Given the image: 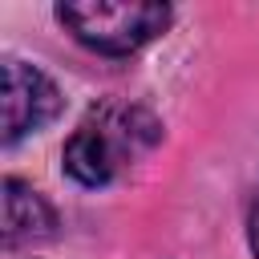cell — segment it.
<instances>
[{"mask_svg": "<svg viewBox=\"0 0 259 259\" xmlns=\"http://www.w3.org/2000/svg\"><path fill=\"white\" fill-rule=\"evenodd\" d=\"M57 227V210L20 178H4V243L20 247L32 239H49Z\"/></svg>", "mask_w": 259, "mask_h": 259, "instance_id": "obj_4", "label": "cell"}, {"mask_svg": "<svg viewBox=\"0 0 259 259\" xmlns=\"http://www.w3.org/2000/svg\"><path fill=\"white\" fill-rule=\"evenodd\" d=\"M154 138L158 125L142 109H101L73 130L61 162L77 186H105L121 170L125 154H134V146H150Z\"/></svg>", "mask_w": 259, "mask_h": 259, "instance_id": "obj_1", "label": "cell"}, {"mask_svg": "<svg viewBox=\"0 0 259 259\" xmlns=\"http://www.w3.org/2000/svg\"><path fill=\"white\" fill-rule=\"evenodd\" d=\"M57 20L85 49L105 57H130L142 45H150L158 32H166L170 8L150 0H81V4H61Z\"/></svg>", "mask_w": 259, "mask_h": 259, "instance_id": "obj_2", "label": "cell"}, {"mask_svg": "<svg viewBox=\"0 0 259 259\" xmlns=\"http://www.w3.org/2000/svg\"><path fill=\"white\" fill-rule=\"evenodd\" d=\"M61 113V89L28 61H4V146L45 130Z\"/></svg>", "mask_w": 259, "mask_h": 259, "instance_id": "obj_3", "label": "cell"}, {"mask_svg": "<svg viewBox=\"0 0 259 259\" xmlns=\"http://www.w3.org/2000/svg\"><path fill=\"white\" fill-rule=\"evenodd\" d=\"M251 251L259 255V190H255V202H251Z\"/></svg>", "mask_w": 259, "mask_h": 259, "instance_id": "obj_5", "label": "cell"}]
</instances>
